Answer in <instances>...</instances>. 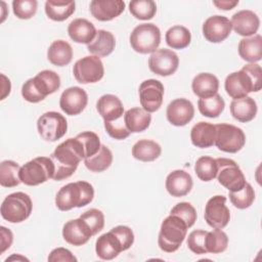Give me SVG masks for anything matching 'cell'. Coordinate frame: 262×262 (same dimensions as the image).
<instances>
[{
	"label": "cell",
	"instance_id": "cell-42",
	"mask_svg": "<svg viewBox=\"0 0 262 262\" xmlns=\"http://www.w3.org/2000/svg\"><path fill=\"white\" fill-rule=\"evenodd\" d=\"M229 200L231 204L241 210L249 208L255 200V191L250 183H246L245 186L237 191H229Z\"/></svg>",
	"mask_w": 262,
	"mask_h": 262
},
{
	"label": "cell",
	"instance_id": "cell-24",
	"mask_svg": "<svg viewBox=\"0 0 262 262\" xmlns=\"http://www.w3.org/2000/svg\"><path fill=\"white\" fill-rule=\"evenodd\" d=\"M96 110L103 121H114L124 115V106L121 99L114 94H104L96 102Z\"/></svg>",
	"mask_w": 262,
	"mask_h": 262
},
{
	"label": "cell",
	"instance_id": "cell-3",
	"mask_svg": "<svg viewBox=\"0 0 262 262\" xmlns=\"http://www.w3.org/2000/svg\"><path fill=\"white\" fill-rule=\"evenodd\" d=\"M60 87V78L58 74L51 70L39 72L34 78L27 80L21 86V95L25 100L37 103L54 93Z\"/></svg>",
	"mask_w": 262,
	"mask_h": 262
},
{
	"label": "cell",
	"instance_id": "cell-29",
	"mask_svg": "<svg viewBox=\"0 0 262 262\" xmlns=\"http://www.w3.org/2000/svg\"><path fill=\"white\" fill-rule=\"evenodd\" d=\"M216 135L215 125L208 122L196 123L190 131L191 143L200 148H208L214 145Z\"/></svg>",
	"mask_w": 262,
	"mask_h": 262
},
{
	"label": "cell",
	"instance_id": "cell-37",
	"mask_svg": "<svg viewBox=\"0 0 262 262\" xmlns=\"http://www.w3.org/2000/svg\"><path fill=\"white\" fill-rule=\"evenodd\" d=\"M19 165L11 160H5L0 164V185L3 187L17 186L19 179Z\"/></svg>",
	"mask_w": 262,
	"mask_h": 262
},
{
	"label": "cell",
	"instance_id": "cell-1",
	"mask_svg": "<svg viewBox=\"0 0 262 262\" xmlns=\"http://www.w3.org/2000/svg\"><path fill=\"white\" fill-rule=\"evenodd\" d=\"M50 158L55 167L52 179L59 181L75 173L79 163L85 159V154L81 141L74 137L58 144Z\"/></svg>",
	"mask_w": 262,
	"mask_h": 262
},
{
	"label": "cell",
	"instance_id": "cell-28",
	"mask_svg": "<svg viewBox=\"0 0 262 262\" xmlns=\"http://www.w3.org/2000/svg\"><path fill=\"white\" fill-rule=\"evenodd\" d=\"M229 108L232 117L242 123L252 121L256 117L258 111L256 101L250 96L233 99L230 102Z\"/></svg>",
	"mask_w": 262,
	"mask_h": 262
},
{
	"label": "cell",
	"instance_id": "cell-25",
	"mask_svg": "<svg viewBox=\"0 0 262 262\" xmlns=\"http://www.w3.org/2000/svg\"><path fill=\"white\" fill-rule=\"evenodd\" d=\"M94 25L86 18H76L72 20L68 27V34L70 38L81 44H89L96 35Z\"/></svg>",
	"mask_w": 262,
	"mask_h": 262
},
{
	"label": "cell",
	"instance_id": "cell-23",
	"mask_svg": "<svg viewBox=\"0 0 262 262\" xmlns=\"http://www.w3.org/2000/svg\"><path fill=\"white\" fill-rule=\"evenodd\" d=\"M123 251L119 237L112 230L101 234L96 239L95 252L97 257L102 260H113Z\"/></svg>",
	"mask_w": 262,
	"mask_h": 262
},
{
	"label": "cell",
	"instance_id": "cell-53",
	"mask_svg": "<svg viewBox=\"0 0 262 262\" xmlns=\"http://www.w3.org/2000/svg\"><path fill=\"white\" fill-rule=\"evenodd\" d=\"M1 79H2V83H1V97H0V99H4L10 93L11 83H10V80L3 74H1Z\"/></svg>",
	"mask_w": 262,
	"mask_h": 262
},
{
	"label": "cell",
	"instance_id": "cell-45",
	"mask_svg": "<svg viewBox=\"0 0 262 262\" xmlns=\"http://www.w3.org/2000/svg\"><path fill=\"white\" fill-rule=\"evenodd\" d=\"M104 129L107 134L117 140L126 139L130 135V131L127 129L124 122V116L114 121H103Z\"/></svg>",
	"mask_w": 262,
	"mask_h": 262
},
{
	"label": "cell",
	"instance_id": "cell-22",
	"mask_svg": "<svg viewBox=\"0 0 262 262\" xmlns=\"http://www.w3.org/2000/svg\"><path fill=\"white\" fill-rule=\"evenodd\" d=\"M192 178L184 170H174L166 178V189L172 196L180 198L188 194L192 188Z\"/></svg>",
	"mask_w": 262,
	"mask_h": 262
},
{
	"label": "cell",
	"instance_id": "cell-2",
	"mask_svg": "<svg viewBox=\"0 0 262 262\" xmlns=\"http://www.w3.org/2000/svg\"><path fill=\"white\" fill-rule=\"evenodd\" d=\"M226 93L233 99L243 98L262 88V71L258 63H248L229 74L224 82Z\"/></svg>",
	"mask_w": 262,
	"mask_h": 262
},
{
	"label": "cell",
	"instance_id": "cell-13",
	"mask_svg": "<svg viewBox=\"0 0 262 262\" xmlns=\"http://www.w3.org/2000/svg\"><path fill=\"white\" fill-rule=\"evenodd\" d=\"M205 221L212 228L222 229L230 220V212L226 206V198L224 195H214L206 204Z\"/></svg>",
	"mask_w": 262,
	"mask_h": 262
},
{
	"label": "cell",
	"instance_id": "cell-39",
	"mask_svg": "<svg viewBox=\"0 0 262 262\" xmlns=\"http://www.w3.org/2000/svg\"><path fill=\"white\" fill-rule=\"evenodd\" d=\"M130 13L137 19H151L157 12V4L152 0H133L129 3Z\"/></svg>",
	"mask_w": 262,
	"mask_h": 262
},
{
	"label": "cell",
	"instance_id": "cell-15",
	"mask_svg": "<svg viewBox=\"0 0 262 262\" xmlns=\"http://www.w3.org/2000/svg\"><path fill=\"white\" fill-rule=\"evenodd\" d=\"M179 66L178 55L166 48L157 49L152 52L148 58V68L149 70L159 76L168 77L173 75Z\"/></svg>",
	"mask_w": 262,
	"mask_h": 262
},
{
	"label": "cell",
	"instance_id": "cell-48",
	"mask_svg": "<svg viewBox=\"0 0 262 262\" xmlns=\"http://www.w3.org/2000/svg\"><path fill=\"white\" fill-rule=\"evenodd\" d=\"M207 232L206 230L203 229H196L191 231L188 234L187 237V247L188 249L196 254V255H201V254H206L207 249H206V236H207Z\"/></svg>",
	"mask_w": 262,
	"mask_h": 262
},
{
	"label": "cell",
	"instance_id": "cell-5",
	"mask_svg": "<svg viewBox=\"0 0 262 262\" xmlns=\"http://www.w3.org/2000/svg\"><path fill=\"white\" fill-rule=\"evenodd\" d=\"M188 226L178 216L170 214L161 224L158 245L166 253L176 252L187 234Z\"/></svg>",
	"mask_w": 262,
	"mask_h": 262
},
{
	"label": "cell",
	"instance_id": "cell-50",
	"mask_svg": "<svg viewBox=\"0 0 262 262\" xmlns=\"http://www.w3.org/2000/svg\"><path fill=\"white\" fill-rule=\"evenodd\" d=\"M49 262H58V261H66V262H74L77 261V258L72 254V252L66 248H56L52 250L48 256Z\"/></svg>",
	"mask_w": 262,
	"mask_h": 262
},
{
	"label": "cell",
	"instance_id": "cell-4",
	"mask_svg": "<svg viewBox=\"0 0 262 262\" xmlns=\"http://www.w3.org/2000/svg\"><path fill=\"white\" fill-rule=\"evenodd\" d=\"M94 198V188L87 181L71 182L63 185L55 195V205L60 211L82 208L90 204Z\"/></svg>",
	"mask_w": 262,
	"mask_h": 262
},
{
	"label": "cell",
	"instance_id": "cell-9",
	"mask_svg": "<svg viewBox=\"0 0 262 262\" xmlns=\"http://www.w3.org/2000/svg\"><path fill=\"white\" fill-rule=\"evenodd\" d=\"M216 135L214 144L219 150L229 154L239 151L246 143L245 132L231 124L221 123L215 125Z\"/></svg>",
	"mask_w": 262,
	"mask_h": 262
},
{
	"label": "cell",
	"instance_id": "cell-43",
	"mask_svg": "<svg viewBox=\"0 0 262 262\" xmlns=\"http://www.w3.org/2000/svg\"><path fill=\"white\" fill-rule=\"evenodd\" d=\"M76 137L81 141V143L83 145L85 159L90 158L93 155H95L101 146L98 135L92 131H85V132L79 133Z\"/></svg>",
	"mask_w": 262,
	"mask_h": 262
},
{
	"label": "cell",
	"instance_id": "cell-44",
	"mask_svg": "<svg viewBox=\"0 0 262 262\" xmlns=\"http://www.w3.org/2000/svg\"><path fill=\"white\" fill-rule=\"evenodd\" d=\"M37 5L36 0H14L12 2L13 13L20 19H29L36 14Z\"/></svg>",
	"mask_w": 262,
	"mask_h": 262
},
{
	"label": "cell",
	"instance_id": "cell-14",
	"mask_svg": "<svg viewBox=\"0 0 262 262\" xmlns=\"http://www.w3.org/2000/svg\"><path fill=\"white\" fill-rule=\"evenodd\" d=\"M139 100L142 108L147 113L157 112L163 103L164 85L156 79L143 81L139 86Z\"/></svg>",
	"mask_w": 262,
	"mask_h": 262
},
{
	"label": "cell",
	"instance_id": "cell-10",
	"mask_svg": "<svg viewBox=\"0 0 262 262\" xmlns=\"http://www.w3.org/2000/svg\"><path fill=\"white\" fill-rule=\"evenodd\" d=\"M217 163V179L218 182L229 191H237L247 183L244 173L238 165L231 159L218 158Z\"/></svg>",
	"mask_w": 262,
	"mask_h": 262
},
{
	"label": "cell",
	"instance_id": "cell-7",
	"mask_svg": "<svg viewBox=\"0 0 262 262\" xmlns=\"http://www.w3.org/2000/svg\"><path fill=\"white\" fill-rule=\"evenodd\" d=\"M33 210L31 198L21 191L8 194L1 204V216L10 223H20L28 219Z\"/></svg>",
	"mask_w": 262,
	"mask_h": 262
},
{
	"label": "cell",
	"instance_id": "cell-47",
	"mask_svg": "<svg viewBox=\"0 0 262 262\" xmlns=\"http://www.w3.org/2000/svg\"><path fill=\"white\" fill-rule=\"evenodd\" d=\"M80 218L88 224L93 235L97 234L104 226V215L98 209H89L88 211L84 212Z\"/></svg>",
	"mask_w": 262,
	"mask_h": 262
},
{
	"label": "cell",
	"instance_id": "cell-30",
	"mask_svg": "<svg viewBox=\"0 0 262 262\" xmlns=\"http://www.w3.org/2000/svg\"><path fill=\"white\" fill-rule=\"evenodd\" d=\"M239 56L250 62L256 63L262 58V37L261 35H254L243 38L238 43Z\"/></svg>",
	"mask_w": 262,
	"mask_h": 262
},
{
	"label": "cell",
	"instance_id": "cell-36",
	"mask_svg": "<svg viewBox=\"0 0 262 262\" xmlns=\"http://www.w3.org/2000/svg\"><path fill=\"white\" fill-rule=\"evenodd\" d=\"M112 162H113V154L111 149L103 144H101L99 150L95 155L84 160V164L86 168L91 172H96V173L105 171L112 165Z\"/></svg>",
	"mask_w": 262,
	"mask_h": 262
},
{
	"label": "cell",
	"instance_id": "cell-17",
	"mask_svg": "<svg viewBox=\"0 0 262 262\" xmlns=\"http://www.w3.org/2000/svg\"><path fill=\"white\" fill-rule=\"evenodd\" d=\"M230 20L223 15H213L203 24V35L211 43L224 41L231 33Z\"/></svg>",
	"mask_w": 262,
	"mask_h": 262
},
{
	"label": "cell",
	"instance_id": "cell-40",
	"mask_svg": "<svg viewBox=\"0 0 262 262\" xmlns=\"http://www.w3.org/2000/svg\"><path fill=\"white\" fill-rule=\"evenodd\" d=\"M194 171L196 176L202 181H211L216 178L217 175V163L216 159L208 156L199 158L194 164Z\"/></svg>",
	"mask_w": 262,
	"mask_h": 262
},
{
	"label": "cell",
	"instance_id": "cell-32",
	"mask_svg": "<svg viewBox=\"0 0 262 262\" xmlns=\"http://www.w3.org/2000/svg\"><path fill=\"white\" fill-rule=\"evenodd\" d=\"M47 58L56 67L68 66L73 58L72 46L64 40H55L47 50Z\"/></svg>",
	"mask_w": 262,
	"mask_h": 262
},
{
	"label": "cell",
	"instance_id": "cell-52",
	"mask_svg": "<svg viewBox=\"0 0 262 262\" xmlns=\"http://www.w3.org/2000/svg\"><path fill=\"white\" fill-rule=\"evenodd\" d=\"M213 4L222 10H230L234 8L238 4V0H220V1H213Z\"/></svg>",
	"mask_w": 262,
	"mask_h": 262
},
{
	"label": "cell",
	"instance_id": "cell-41",
	"mask_svg": "<svg viewBox=\"0 0 262 262\" xmlns=\"http://www.w3.org/2000/svg\"><path fill=\"white\" fill-rule=\"evenodd\" d=\"M228 246V236L221 230L214 228L212 231L207 232L206 236V249L208 253L219 254L224 252Z\"/></svg>",
	"mask_w": 262,
	"mask_h": 262
},
{
	"label": "cell",
	"instance_id": "cell-20",
	"mask_svg": "<svg viewBox=\"0 0 262 262\" xmlns=\"http://www.w3.org/2000/svg\"><path fill=\"white\" fill-rule=\"evenodd\" d=\"M230 24L236 34L247 38L254 36L257 33L260 26V19L254 11L244 9L232 15Z\"/></svg>",
	"mask_w": 262,
	"mask_h": 262
},
{
	"label": "cell",
	"instance_id": "cell-31",
	"mask_svg": "<svg viewBox=\"0 0 262 262\" xmlns=\"http://www.w3.org/2000/svg\"><path fill=\"white\" fill-rule=\"evenodd\" d=\"M124 122L131 133H139L149 127L151 116L141 107H132L124 114Z\"/></svg>",
	"mask_w": 262,
	"mask_h": 262
},
{
	"label": "cell",
	"instance_id": "cell-35",
	"mask_svg": "<svg viewBox=\"0 0 262 262\" xmlns=\"http://www.w3.org/2000/svg\"><path fill=\"white\" fill-rule=\"evenodd\" d=\"M166 43L172 49H184L191 41L190 31L183 26H173L171 27L165 35Z\"/></svg>",
	"mask_w": 262,
	"mask_h": 262
},
{
	"label": "cell",
	"instance_id": "cell-26",
	"mask_svg": "<svg viewBox=\"0 0 262 262\" xmlns=\"http://www.w3.org/2000/svg\"><path fill=\"white\" fill-rule=\"evenodd\" d=\"M193 93L200 98H207L217 94L219 89L218 78L210 73L198 74L191 83Z\"/></svg>",
	"mask_w": 262,
	"mask_h": 262
},
{
	"label": "cell",
	"instance_id": "cell-12",
	"mask_svg": "<svg viewBox=\"0 0 262 262\" xmlns=\"http://www.w3.org/2000/svg\"><path fill=\"white\" fill-rule=\"evenodd\" d=\"M75 79L81 84L96 83L104 75V68L100 57L88 55L78 59L73 67Z\"/></svg>",
	"mask_w": 262,
	"mask_h": 262
},
{
	"label": "cell",
	"instance_id": "cell-16",
	"mask_svg": "<svg viewBox=\"0 0 262 262\" xmlns=\"http://www.w3.org/2000/svg\"><path fill=\"white\" fill-rule=\"evenodd\" d=\"M88 102L86 91L78 86H73L66 89L59 98V106L63 113L69 116L81 114Z\"/></svg>",
	"mask_w": 262,
	"mask_h": 262
},
{
	"label": "cell",
	"instance_id": "cell-38",
	"mask_svg": "<svg viewBox=\"0 0 262 262\" xmlns=\"http://www.w3.org/2000/svg\"><path fill=\"white\" fill-rule=\"evenodd\" d=\"M200 113L208 118H217L224 111L225 102L220 94H215L211 97L200 98L198 100Z\"/></svg>",
	"mask_w": 262,
	"mask_h": 262
},
{
	"label": "cell",
	"instance_id": "cell-34",
	"mask_svg": "<svg viewBox=\"0 0 262 262\" xmlns=\"http://www.w3.org/2000/svg\"><path fill=\"white\" fill-rule=\"evenodd\" d=\"M76 9L75 1H52L45 2V13L54 21H63L69 18Z\"/></svg>",
	"mask_w": 262,
	"mask_h": 262
},
{
	"label": "cell",
	"instance_id": "cell-21",
	"mask_svg": "<svg viewBox=\"0 0 262 262\" xmlns=\"http://www.w3.org/2000/svg\"><path fill=\"white\" fill-rule=\"evenodd\" d=\"M125 9L122 0H93L90 2V12L100 21H108L119 16Z\"/></svg>",
	"mask_w": 262,
	"mask_h": 262
},
{
	"label": "cell",
	"instance_id": "cell-33",
	"mask_svg": "<svg viewBox=\"0 0 262 262\" xmlns=\"http://www.w3.org/2000/svg\"><path fill=\"white\" fill-rule=\"evenodd\" d=\"M161 145L154 140L141 139L132 146L133 158L141 162H152L161 156Z\"/></svg>",
	"mask_w": 262,
	"mask_h": 262
},
{
	"label": "cell",
	"instance_id": "cell-27",
	"mask_svg": "<svg viewBox=\"0 0 262 262\" xmlns=\"http://www.w3.org/2000/svg\"><path fill=\"white\" fill-rule=\"evenodd\" d=\"M116 46L115 36L105 30H98L92 42L87 45V50L98 57L110 55Z\"/></svg>",
	"mask_w": 262,
	"mask_h": 262
},
{
	"label": "cell",
	"instance_id": "cell-51",
	"mask_svg": "<svg viewBox=\"0 0 262 262\" xmlns=\"http://www.w3.org/2000/svg\"><path fill=\"white\" fill-rule=\"evenodd\" d=\"M0 234H1V250H0V253H4L7 249L10 248L12 242H13V234L11 232L10 229L4 227V226H1L0 227Z\"/></svg>",
	"mask_w": 262,
	"mask_h": 262
},
{
	"label": "cell",
	"instance_id": "cell-11",
	"mask_svg": "<svg viewBox=\"0 0 262 262\" xmlns=\"http://www.w3.org/2000/svg\"><path fill=\"white\" fill-rule=\"evenodd\" d=\"M39 135L46 141L60 139L68 130L67 119L57 112H46L37 121Z\"/></svg>",
	"mask_w": 262,
	"mask_h": 262
},
{
	"label": "cell",
	"instance_id": "cell-6",
	"mask_svg": "<svg viewBox=\"0 0 262 262\" xmlns=\"http://www.w3.org/2000/svg\"><path fill=\"white\" fill-rule=\"evenodd\" d=\"M54 172L55 167L51 158L37 157L20 167L19 179L26 185L36 186L53 178Z\"/></svg>",
	"mask_w": 262,
	"mask_h": 262
},
{
	"label": "cell",
	"instance_id": "cell-19",
	"mask_svg": "<svg viewBox=\"0 0 262 262\" xmlns=\"http://www.w3.org/2000/svg\"><path fill=\"white\" fill-rule=\"evenodd\" d=\"M92 231L88 224L81 218L69 220L62 227L63 239L75 247L85 245L92 236Z\"/></svg>",
	"mask_w": 262,
	"mask_h": 262
},
{
	"label": "cell",
	"instance_id": "cell-49",
	"mask_svg": "<svg viewBox=\"0 0 262 262\" xmlns=\"http://www.w3.org/2000/svg\"><path fill=\"white\" fill-rule=\"evenodd\" d=\"M120 239L123 250H128L134 243V233L132 229L126 225H118L111 229Z\"/></svg>",
	"mask_w": 262,
	"mask_h": 262
},
{
	"label": "cell",
	"instance_id": "cell-18",
	"mask_svg": "<svg viewBox=\"0 0 262 262\" xmlns=\"http://www.w3.org/2000/svg\"><path fill=\"white\" fill-rule=\"evenodd\" d=\"M166 116L172 125L177 127L185 126L194 116L193 104L186 98H176L168 104Z\"/></svg>",
	"mask_w": 262,
	"mask_h": 262
},
{
	"label": "cell",
	"instance_id": "cell-46",
	"mask_svg": "<svg viewBox=\"0 0 262 262\" xmlns=\"http://www.w3.org/2000/svg\"><path fill=\"white\" fill-rule=\"evenodd\" d=\"M170 214L180 217L186 223L188 228L196 221V211L193 206L187 202H181L175 205L170 211Z\"/></svg>",
	"mask_w": 262,
	"mask_h": 262
},
{
	"label": "cell",
	"instance_id": "cell-8",
	"mask_svg": "<svg viewBox=\"0 0 262 262\" xmlns=\"http://www.w3.org/2000/svg\"><path fill=\"white\" fill-rule=\"evenodd\" d=\"M129 40L134 51L141 54L152 53L161 43V31L155 24H141L133 29Z\"/></svg>",
	"mask_w": 262,
	"mask_h": 262
}]
</instances>
